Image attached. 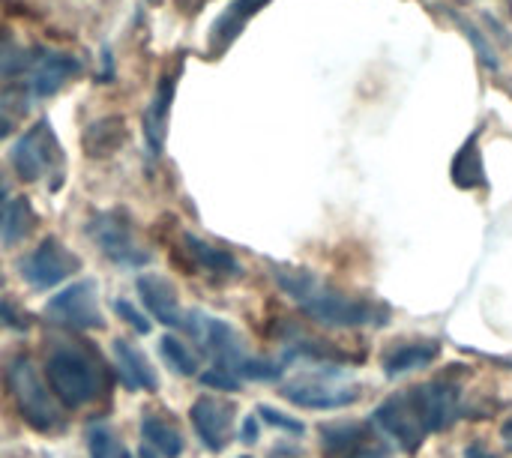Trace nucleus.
I'll use <instances>...</instances> for the list:
<instances>
[{"mask_svg": "<svg viewBox=\"0 0 512 458\" xmlns=\"http://www.w3.org/2000/svg\"><path fill=\"white\" fill-rule=\"evenodd\" d=\"M276 285L318 324L327 327H384L390 321V309L348 297L336 291L333 285L321 282L309 270H291V267H276L273 270Z\"/></svg>", "mask_w": 512, "mask_h": 458, "instance_id": "f257e3e1", "label": "nucleus"}, {"mask_svg": "<svg viewBox=\"0 0 512 458\" xmlns=\"http://www.w3.org/2000/svg\"><path fill=\"white\" fill-rule=\"evenodd\" d=\"M270 0H234L210 27V54H222L231 48V42L243 33V27L249 24L252 15H258V9H264Z\"/></svg>", "mask_w": 512, "mask_h": 458, "instance_id": "f3484780", "label": "nucleus"}, {"mask_svg": "<svg viewBox=\"0 0 512 458\" xmlns=\"http://www.w3.org/2000/svg\"><path fill=\"white\" fill-rule=\"evenodd\" d=\"M372 423H375L384 435H390V438L399 444V450H402L405 456H417V453L423 450L426 438H429V429H426V423H423V414H420V408H417L411 390L396 393V396H390L387 402H381V405L372 411Z\"/></svg>", "mask_w": 512, "mask_h": 458, "instance_id": "39448f33", "label": "nucleus"}, {"mask_svg": "<svg viewBox=\"0 0 512 458\" xmlns=\"http://www.w3.org/2000/svg\"><path fill=\"white\" fill-rule=\"evenodd\" d=\"M12 168L21 180L33 183L45 174H51L60 162V144L54 138V129L48 120L33 123L15 144H12Z\"/></svg>", "mask_w": 512, "mask_h": 458, "instance_id": "423d86ee", "label": "nucleus"}, {"mask_svg": "<svg viewBox=\"0 0 512 458\" xmlns=\"http://www.w3.org/2000/svg\"><path fill=\"white\" fill-rule=\"evenodd\" d=\"M465 458H498L483 441H474V444H468V450H465Z\"/></svg>", "mask_w": 512, "mask_h": 458, "instance_id": "c9c22d12", "label": "nucleus"}, {"mask_svg": "<svg viewBox=\"0 0 512 458\" xmlns=\"http://www.w3.org/2000/svg\"><path fill=\"white\" fill-rule=\"evenodd\" d=\"M240 438H243V444H255L258 441V417H246Z\"/></svg>", "mask_w": 512, "mask_h": 458, "instance_id": "f704fd0d", "label": "nucleus"}, {"mask_svg": "<svg viewBox=\"0 0 512 458\" xmlns=\"http://www.w3.org/2000/svg\"><path fill=\"white\" fill-rule=\"evenodd\" d=\"M18 270H21V279H24L30 288L48 291V288L66 282L72 273H78V270H81V258L72 255L57 237H45V240L18 264Z\"/></svg>", "mask_w": 512, "mask_h": 458, "instance_id": "1a4fd4ad", "label": "nucleus"}, {"mask_svg": "<svg viewBox=\"0 0 512 458\" xmlns=\"http://www.w3.org/2000/svg\"><path fill=\"white\" fill-rule=\"evenodd\" d=\"M177 78H180V69L174 72H165L150 105L144 108L141 114V126H144V141L150 147L153 156L162 153L165 147V135H168V114H171V102H174V93H177Z\"/></svg>", "mask_w": 512, "mask_h": 458, "instance_id": "2eb2a0df", "label": "nucleus"}, {"mask_svg": "<svg viewBox=\"0 0 512 458\" xmlns=\"http://www.w3.org/2000/svg\"><path fill=\"white\" fill-rule=\"evenodd\" d=\"M150 3H153V0H150Z\"/></svg>", "mask_w": 512, "mask_h": 458, "instance_id": "37998d69", "label": "nucleus"}, {"mask_svg": "<svg viewBox=\"0 0 512 458\" xmlns=\"http://www.w3.org/2000/svg\"><path fill=\"white\" fill-rule=\"evenodd\" d=\"M240 458H249V456H240Z\"/></svg>", "mask_w": 512, "mask_h": 458, "instance_id": "79ce46f5", "label": "nucleus"}, {"mask_svg": "<svg viewBox=\"0 0 512 458\" xmlns=\"http://www.w3.org/2000/svg\"><path fill=\"white\" fill-rule=\"evenodd\" d=\"M183 330L201 345V351H207L216 360V366L231 369L237 375V369L246 360V351H243V342H240V336L234 333L231 324H225L222 318L204 315V312H189L186 321H183Z\"/></svg>", "mask_w": 512, "mask_h": 458, "instance_id": "6e6552de", "label": "nucleus"}, {"mask_svg": "<svg viewBox=\"0 0 512 458\" xmlns=\"http://www.w3.org/2000/svg\"><path fill=\"white\" fill-rule=\"evenodd\" d=\"M273 458H285V453H282V450H276V453H273ZM288 458H294V453H291V450H288Z\"/></svg>", "mask_w": 512, "mask_h": 458, "instance_id": "ea45409f", "label": "nucleus"}, {"mask_svg": "<svg viewBox=\"0 0 512 458\" xmlns=\"http://www.w3.org/2000/svg\"><path fill=\"white\" fill-rule=\"evenodd\" d=\"M114 360H117V372L129 390H144V393L159 390V378H156L153 366L147 363V357L132 342L117 339L114 342Z\"/></svg>", "mask_w": 512, "mask_h": 458, "instance_id": "a211bd4d", "label": "nucleus"}, {"mask_svg": "<svg viewBox=\"0 0 512 458\" xmlns=\"http://www.w3.org/2000/svg\"><path fill=\"white\" fill-rule=\"evenodd\" d=\"M420 414H423V423L432 432H447L456 420H459V411H462V387L453 381V378H435L423 387H414L411 390Z\"/></svg>", "mask_w": 512, "mask_h": 458, "instance_id": "9b49d317", "label": "nucleus"}, {"mask_svg": "<svg viewBox=\"0 0 512 458\" xmlns=\"http://www.w3.org/2000/svg\"><path fill=\"white\" fill-rule=\"evenodd\" d=\"M198 378H201L204 387H210L216 393H237L240 390V378L231 369H222V366H213V369L201 372Z\"/></svg>", "mask_w": 512, "mask_h": 458, "instance_id": "c756f323", "label": "nucleus"}, {"mask_svg": "<svg viewBox=\"0 0 512 458\" xmlns=\"http://www.w3.org/2000/svg\"><path fill=\"white\" fill-rule=\"evenodd\" d=\"M441 354V345L438 342H411V345H402L396 351L387 354L384 360V375L387 378H399V375H408L414 369H423L429 363H435Z\"/></svg>", "mask_w": 512, "mask_h": 458, "instance_id": "aec40b11", "label": "nucleus"}, {"mask_svg": "<svg viewBox=\"0 0 512 458\" xmlns=\"http://www.w3.org/2000/svg\"><path fill=\"white\" fill-rule=\"evenodd\" d=\"M159 354L165 357V363H168L177 375L192 378V375H198V369H201L198 354H195L186 342H180V339H174V336H165V339L159 342Z\"/></svg>", "mask_w": 512, "mask_h": 458, "instance_id": "393cba45", "label": "nucleus"}, {"mask_svg": "<svg viewBox=\"0 0 512 458\" xmlns=\"http://www.w3.org/2000/svg\"><path fill=\"white\" fill-rule=\"evenodd\" d=\"M258 417H261L267 426L282 429V432H288V435H303V432H306V426H303L300 420H291L288 414H282V411H276V408H270V405H258Z\"/></svg>", "mask_w": 512, "mask_h": 458, "instance_id": "7c9ffc66", "label": "nucleus"}, {"mask_svg": "<svg viewBox=\"0 0 512 458\" xmlns=\"http://www.w3.org/2000/svg\"><path fill=\"white\" fill-rule=\"evenodd\" d=\"M27 114V93L21 87L0 90V138L12 135Z\"/></svg>", "mask_w": 512, "mask_h": 458, "instance_id": "a878e982", "label": "nucleus"}, {"mask_svg": "<svg viewBox=\"0 0 512 458\" xmlns=\"http://www.w3.org/2000/svg\"><path fill=\"white\" fill-rule=\"evenodd\" d=\"M114 312L135 330V333H141V336H147L150 330H153V324H150V318L144 315V312H138L129 300H114Z\"/></svg>", "mask_w": 512, "mask_h": 458, "instance_id": "2f4dec72", "label": "nucleus"}, {"mask_svg": "<svg viewBox=\"0 0 512 458\" xmlns=\"http://www.w3.org/2000/svg\"><path fill=\"white\" fill-rule=\"evenodd\" d=\"M372 423H333L321 426V450L327 458H345L366 438H372Z\"/></svg>", "mask_w": 512, "mask_h": 458, "instance_id": "6ab92c4d", "label": "nucleus"}, {"mask_svg": "<svg viewBox=\"0 0 512 458\" xmlns=\"http://www.w3.org/2000/svg\"><path fill=\"white\" fill-rule=\"evenodd\" d=\"M87 237L99 246V252L120 264V267H144L150 264V252L138 240V231L132 219L123 210H102L90 216L87 222Z\"/></svg>", "mask_w": 512, "mask_h": 458, "instance_id": "20e7f679", "label": "nucleus"}, {"mask_svg": "<svg viewBox=\"0 0 512 458\" xmlns=\"http://www.w3.org/2000/svg\"><path fill=\"white\" fill-rule=\"evenodd\" d=\"M345 458H393V456H390V450L378 441V435H372V438H366L360 447H354V450H351Z\"/></svg>", "mask_w": 512, "mask_h": 458, "instance_id": "72a5a7b5", "label": "nucleus"}, {"mask_svg": "<svg viewBox=\"0 0 512 458\" xmlns=\"http://www.w3.org/2000/svg\"><path fill=\"white\" fill-rule=\"evenodd\" d=\"M6 204H9V183H6V174H3V168H0V213H3Z\"/></svg>", "mask_w": 512, "mask_h": 458, "instance_id": "e433bc0d", "label": "nucleus"}, {"mask_svg": "<svg viewBox=\"0 0 512 458\" xmlns=\"http://www.w3.org/2000/svg\"><path fill=\"white\" fill-rule=\"evenodd\" d=\"M282 396L297 405V408H306V411H339V408H348L360 399V390L357 387H342V384H333V381H294V384H285L282 387Z\"/></svg>", "mask_w": 512, "mask_h": 458, "instance_id": "f8f14e48", "label": "nucleus"}, {"mask_svg": "<svg viewBox=\"0 0 512 458\" xmlns=\"http://www.w3.org/2000/svg\"><path fill=\"white\" fill-rule=\"evenodd\" d=\"M192 426L201 438V444L210 453H222L231 444V426H234V405L219 399H198L192 405Z\"/></svg>", "mask_w": 512, "mask_h": 458, "instance_id": "ddd939ff", "label": "nucleus"}, {"mask_svg": "<svg viewBox=\"0 0 512 458\" xmlns=\"http://www.w3.org/2000/svg\"><path fill=\"white\" fill-rule=\"evenodd\" d=\"M453 180L462 189H477L486 186V168H483V153L477 147V132L462 144V150L453 159Z\"/></svg>", "mask_w": 512, "mask_h": 458, "instance_id": "b1692460", "label": "nucleus"}, {"mask_svg": "<svg viewBox=\"0 0 512 458\" xmlns=\"http://www.w3.org/2000/svg\"><path fill=\"white\" fill-rule=\"evenodd\" d=\"M138 294H141V303L147 306V312L153 315V321L171 327V330H183V309H180V300H177V288L165 279V276H153V273H144L138 276L135 282Z\"/></svg>", "mask_w": 512, "mask_h": 458, "instance_id": "4468645a", "label": "nucleus"}, {"mask_svg": "<svg viewBox=\"0 0 512 458\" xmlns=\"http://www.w3.org/2000/svg\"><path fill=\"white\" fill-rule=\"evenodd\" d=\"M129 141V129L126 120L120 114H108L93 120L84 132H81V150L90 159H108L114 156L123 144Z\"/></svg>", "mask_w": 512, "mask_h": 458, "instance_id": "dca6fc26", "label": "nucleus"}, {"mask_svg": "<svg viewBox=\"0 0 512 458\" xmlns=\"http://www.w3.org/2000/svg\"><path fill=\"white\" fill-rule=\"evenodd\" d=\"M6 387L12 393V402L21 414V420L39 432V435H54L66 426V417L57 405V396L51 393V387L42 384V378L36 375L33 363L27 357H15L6 366Z\"/></svg>", "mask_w": 512, "mask_h": 458, "instance_id": "7ed1b4c3", "label": "nucleus"}, {"mask_svg": "<svg viewBox=\"0 0 512 458\" xmlns=\"http://www.w3.org/2000/svg\"><path fill=\"white\" fill-rule=\"evenodd\" d=\"M27 69H30V81H27L30 93L39 99H48V96L60 93L72 78H78L84 72V63H81V57H75L69 51L36 48V51H30Z\"/></svg>", "mask_w": 512, "mask_h": 458, "instance_id": "9d476101", "label": "nucleus"}, {"mask_svg": "<svg viewBox=\"0 0 512 458\" xmlns=\"http://www.w3.org/2000/svg\"><path fill=\"white\" fill-rule=\"evenodd\" d=\"M90 458H126L123 456V447L120 441L114 438L111 429L99 426L90 432Z\"/></svg>", "mask_w": 512, "mask_h": 458, "instance_id": "c85d7f7f", "label": "nucleus"}, {"mask_svg": "<svg viewBox=\"0 0 512 458\" xmlns=\"http://www.w3.org/2000/svg\"><path fill=\"white\" fill-rule=\"evenodd\" d=\"M48 387L57 396V402L69 411L87 408L99 399L105 390V372L93 351L60 345L45 360Z\"/></svg>", "mask_w": 512, "mask_h": 458, "instance_id": "f03ea898", "label": "nucleus"}, {"mask_svg": "<svg viewBox=\"0 0 512 458\" xmlns=\"http://www.w3.org/2000/svg\"><path fill=\"white\" fill-rule=\"evenodd\" d=\"M282 363H273V360H258V357H246L243 366L237 369L240 381H276L282 378Z\"/></svg>", "mask_w": 512, "mask_h": 458, "instance_id": "cd10ccee", "label": "nucleus"}, {"mask_svg": "<svg viewBox=\"0 0 512 458\" xmlns=\"http://www.w3.org/2000/svg\"><path fill=\"white\" fill-rule=\"evenodd\" d=\"M27 60H30V54L0 27V81L27 69Z\"/></svg>", "mask_w": 512, "mask_h": 458, "instance_id": "bb28decb", "label": "nucleus"}, {"mask_svg": "<svg viewBox=\"0 0 512 458\" xmlns=\"http://www.w3.org/2000/svg\"><path fill=\"white\" fill-rule=\"evenodd\" d=\"M141 438L150 450H156L162 458H177L183 453V435L177 432L174 423H168L165 417L147 414L141 420Z\"/></svg>", "mask_w": 512, "mask_h": 458, "instance_id": "4be33fe9", "label": "nucleus"}, {"mask_svg": "<svg viewBox=\"0 0 512 458\" xmlns=\"http://www.w3.org/2000/svg\"><path fill=\"white\" fill-rule=\"evenodd\" d=\"M183 252L189 255V261L201 270H210V273H225V276H237L240 273V264L231 252L225 249H216L210 243H204L201 237L195 234H183Z\"/></svg>", "mask_w": 512, "mask_h": 458, "instance_id": "412c9836", "label": "nucleus"}, {"mask_svg": "<svg viewBox=\"0 0 512 458\" xmlns=\"http://www.w3.org/2000/svg\"><path fill=\"white\" fill-rule=\"evenodd\" d=\"M180 6H183V12H195L192 6H195V0H177Z\"/></svg>", "mask_w": 512, "mask_h": 458, "instance_id": "58836bf2", "label": "nucleus"}, {"mask_svg": "<svg viewBox=\"0 0 512 458\" xmlns=\"http://www.w3.org/2000/svg\"><path fill=\"white\" fill-rule=\"evenodd\" d=\"M0 285H3V273H0Z\"/></svg>", "mask_w": 512, "mask_h": 458, "instance_id": "a19ab883", "label": "nucleus"}, {"mask_svg": "<svg viewBox=\"0 0 512 458\" xmlns=\"http://www.w3.org/2000/svg\"><path fill=\"white\" fill-rule=\"evenodd\" d=\"M33 225H36V213L30 198H12L0 213V240L6 246H15L33 231Z\"/></svg>", "mask_w": 512, "mask_h": 458, "instance_id": "5701e85b", "label": "nucleus"}, {"mask_svg": "<svg viewBox=\"0 0 512 458\" xmlns=\"http://www.w3.org/2000/svg\"><path fill=\"white\" fill-rule=\"evenodd\" d=\"M501 438H504L507 450H510V453H512V420H507V423L501 426Z\"/></svg>", "mask_w": 512, "mask_h": 458, "instance_id": "4c0bfd02", "label": "nucleus"}, {"mask_svg": "<svg viewBox=\"0 0 512 458\" xmlns=\"http://www.w3.org/2000/svg\"><path fill=\"white\" fill-rule=\"evenodd\" d=\"M45 318L66 330H102L105 318L99 312L96 282L84 279V282H75L72 288L60 291L57 297H51L45 306Z\"/></svg>", "mask_w": 512, "mask_h": 458, "instance_id": "0eeeda50", "label": "nucleus"}, {"mask_svg": "<svg viewBox=\"0 0 512 458\" xmlns=\"http://www.w3.org/2000/svg\"><path fill=\"white\" fill-rule=\"evenodd\" d=\"M30 315L27 312H21V309H15L9 300H0V324L3 327H9V330H18V333H24V330H30Z\"/></svg>", "mask_w": 512, "mask_h": 458, "instance_id": "473e14b6", "label": "nucleus"}]
</instances>
